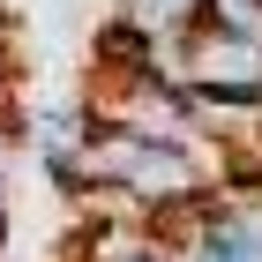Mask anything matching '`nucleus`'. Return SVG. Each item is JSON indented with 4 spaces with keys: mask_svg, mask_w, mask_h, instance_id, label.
Here are the masks:
<instances>
[{
    "mask_svg": "<svg viewBox=\"0 0 262 262\" xmlns=\"http://www.w3.org/2000/svg\"><path fill=\"white\" fill-rule=\"evenodd\" d=\"M113 23L142 30L150 45H172L187 30H202V0H113Z\"/></svg>",
    "mask_w": 262,
    "mask_h": 262,
    "instance_id": "obj_1",
    "label": "nucleus"
},
{
    "mask_svg": "<svg viewBox=\"0 0 262 262\" xmlns=\"http://www.w3.org/2000/svg\"><path fill=\"white\" fill-rule=\"evenodd\" d=\"M202 23H210V30H225V38L262 45V0H202Z\"/></svg>",
    "mask_w": 262,
    "mask_h": 262,
    "instance_id": "obj_2",
    "label": "nucleus"
}]
</instances>
